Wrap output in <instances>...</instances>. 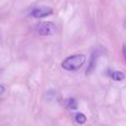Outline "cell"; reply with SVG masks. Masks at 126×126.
Here are the masks:
<instances>
[{"instance_id":"obj_1","label":"cell","mask_w":126,"mask_h":126,"mask_svg":"<svg viewBox=\"0 0 126 126\" xmlns=\"http://www.w3.org/2000/svg\"><path fill=\"white\" fill-rule=\"evenodd\" d=\"M85 58L84 54H75L69 57L63 61L62 63V67L66 71H76V70L81 69L83 66V64L85 63Z\"/></svg>"},{"instance_id":"obj_2","label":"cell","mask_w":126,"mask_h":126,"mask_svg":"<svg viewBox=\"0 0 126 126\" xmlns=\"http://www.w3.org/2000/svg\"><path fill=\"white\" fill-rule=\"evenodd\" d=\"M37 32L40 35H52L55 32V27L52 22L47 21V22H41L38 24L37 27Z\"/></svg>"},{"instance_id":"obj_3","label":"cell","mask_w":126,"mask_h":126,"mask_svg":"<svg viewBox=\"0 0 126 126\" xmlns=\"http://www.w3.org/2000/svg\"><path fill=\"white\" fill-rule=\"evenodd\" d=\"M53 10L49 7H39V8H35L32 10L31 15L34 18H43V17H48V16L52 15Z\"/></svg>"},{"instance_id":"obj_4","label":"cell","mask_w":126,"mask_h":126,"mask_svg":"<svg viewBox=\"0 0 126 126\" xmlns=\"http://www.w3.org/2000/svg\"><path fill=\"white\" fill-rule=\"evenodd\" d=\"M96 58H97V53L93 52V54H92V57H91V61H90L89 67H87V70H86V75H89V74H91L92 72H93L94 67H95V64H96Z\"/></svg>"},{"instance_id":"obj_5","label":"cell","mask_w":126,"mask_h":126,"mask_svg":"<svg viewBox=\"0 0 126 126\" xmlns=\"http://www.w3.org/2000/svg\"><path fill=\"white\" fill-rule=\"evenodd\" d=\"M112 79L115 81H123L125 79V74L123 73V72H120V71L113 72V73H112Z\"/></svg>"},{"instance_id":"obj_6","label":"cell","mask_w":126,"mask_h":126,"mask_svg":"<svg viewBox=\"0 0 126 126\" xmlns=\"http://www.w3.org/2000/svg\"><path fill=\"white\" fill-rule=\"evenodd\" d=\"M75 121L79 123V124H84L86 122V116L83 113H78L75 115Z\"/></svg>"},{"instance_id":"obj_7","label":"cell","mask_w":126,"mask_h":126,"mask_svg":"<svg viewBox=\"0 0 126 126\" xmlns=\"http://www.w3.org/2000/svg\"><path fill=\"white\" fill-rule=\"evenodd\" d=\"M67 105H69V107L71 110L78 109V103H76V101L74 100V98H69V100H67Z\"/></svg>"},{"instance_id":"obj_8","label":"cell","mask_w":126,"mask_h":126,"mask_svg":"<svg viewBox=\"0 0 126 126\" xmlns=\"http://www.w3.org/2000/svg\"><path fill=\"white\" fill-rule=\"evenodd\" d=\"M4 91H6L4 86H3V85H0V95H2V94L4 93Z\"/></svg>"},{"instance_id":"obj_9","label":"cell","mask_w":126,"mask_h":126,"mask_svg":"<svg viewBox=\"0 0 126 126\" xmlns=\"http://www.w3.org/2000/svg\"><path fill=\"white\" fill-rule=\"evenodd\" d=\"M123 53H124V57H125V59H126V47L123 48Z\"/></svg>"}]
</instances>
